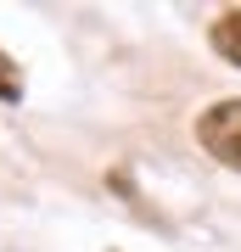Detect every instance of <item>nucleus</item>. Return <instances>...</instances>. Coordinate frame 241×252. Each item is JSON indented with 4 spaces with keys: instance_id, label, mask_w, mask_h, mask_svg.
I'll use <instances>...</instances> for the list:
<instances>
[{
    "instance_id": "3",
    "label": "nucleus",
    "mask_w": 241,
    "mask_h": 252,
    "mask_svg": "<svg viewBox=\"0 0 241 252\" xmlns=\"http://www.w3.org/2000/svg\"><path fill=\"white\" fill-rule=\"evenodd\" d=\"M17 95H23V79H17V67L0 56V101H17Z\"/></svg>"
},
{
    "instance_id": "1",
    "label": "nucleus",
    "mask_w": 241,
    "mask_h": 252,
    "mask_svg": "<svg viewBox=\"0 0 241 252\" xmlns=\"http://www.w3.org/2000/svg\"><path fill=\"white\" fill-rule=\"evenodd\" d=\"M197 140L207 157H219L224 168L241 174V101H219L197 118Z\"/></svg>"
},
{
    "instance_id": "2",
    "label": "nucleus",
    "mask_w": 241,
    "mask_h": 252,
    "mask_svg": "<svg viewBox=\"0 0 241 252\" xmlns=\"http://www.w3.org/2000/svg\"><path fill=\"white\" fill-rule=\"evenodd\" d=\"M213 45H219V51L241 67V11H224V17L213 23Z\"/></svg>"
}]
</instances>
